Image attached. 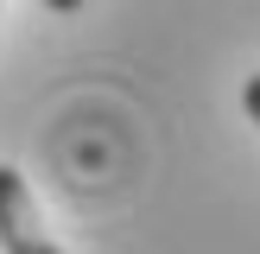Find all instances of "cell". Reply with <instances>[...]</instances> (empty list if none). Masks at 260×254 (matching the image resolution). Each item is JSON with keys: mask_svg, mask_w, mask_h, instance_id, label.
Returning <instances> with one entry per match:
<instances>
[{"mask_svg": "<svg viewBox=\"0 0 260 254\" xmlns=\"http://www.w3.org/2000/svg\"><path fill=\"white\" fill-rule=\"evenodd\" d=\"M241 108H248V114H254V127H260V70L241 83Z\"/></svg>", "mask_w": 260, "mask_h": 254, "instance_id": "7a4b0ae2", "label": "cell"}, {"mask_svg": "<svg viewBox=\"0 0 260 254\" xmlns=\"http://www.w3.org/2000/svg\"><path fill=\"white\" fill-rule=\"evenodd\" d=\"M45 7H51V13H76L83 0H45Z\"/></svg>", "mask_w": 260, "mask_h": 254, "instance_id": "3957f363", "label": "cell"}, {"mask_svg": "<svg viewBox=\"0 0 260 254\" xmlns=\"http://www.w3.org/2000/svg\"><path fill=\"white\" fill-rule=\"evenodd\" d=\"M0 248L7 254H63L51 241V229L38 223V203L13 165H0Z\"/></svg>", "mask_w": 260, "mask_h": 254, "instance_id": "6da1fadb", "label": "cell"}]
</instances>
